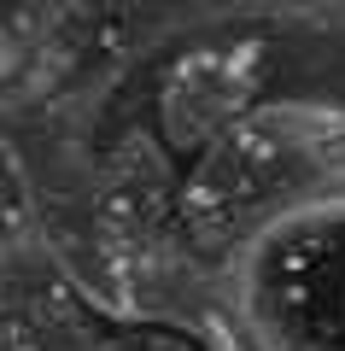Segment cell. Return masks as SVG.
Returning <instances> with one entry per match:
<instances>
[{"label": "cell", "instance_id": "obj_1", "mask_svg": "<svg viewBox=\"0 0 345 351\" xmlns=\"http://www.w3.org/2000/svg\"><path fill=\"white\" fill-rule=\"evenodd\" d=\"M252 322L275 351H345V205L270 228L252 258Z\"/></svg>", "mask_w": 345, "mask_h": 351}]
</instances>
